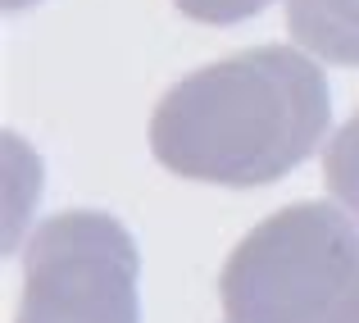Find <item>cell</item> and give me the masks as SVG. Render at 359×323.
Returning a JSON list of instances; mask_svg holds the SVG:
<instances>
[{
	"instance_id": "obj_1",
	"label": "cell",
	"mask_w": 359,
	"mask_h": 323,
	"mask_svg": "<svg viewBox=\"0 0 359 323\" xmlns=\"http://www.w3.org/2000/svg\"><path fill=\"white\" fill-rule=\"evenodd\" d=\"M332 128V87L314 55L250 46L187 73L150 114V150L177 178L269 187Z\"/></svg>"
},
{
	"instance_id": "obj_2",
	"label": "cell",
	"mask_w": 359,
	"mask_h": 323,
	"mask_svg": "<svg viewBox=\"0 0 359 323\" xmlns=\"http://www.w3.org/2000/svg\"><path fill=\"white\" fill-rule=\"evenodd\" d=\"M223 323H359V228L327 201L259 218L219 273Z\"/></svg>"
},
{
	"instance_id": "obj_3",
	"label": "cell",
	"mask_w": 359,
	"mask_h": 323,
	"mask_svg": "<svg viewBox=\"0 0 359 323\" xmlns=\"http://www.w3.org/2000/svg\"><path fill=\"white\" fill-rule=\"evenodd\" d=\"M14 323H141V251L105 210L46 218L23 251Z\"/></svg>"
},
{
	"instance_id": "obj_4",
	"label": "cell",
	"mask_w": 359,
	"mask_h": 323,
	"mask_svg": "<svg viewBox=\"0 0 359 323\" xmlns=\"http://www.w3.org/2000/svg\"><path fill=\"white\" fill-rule=\"evenodd\" d=\"M287 32L314 60L359 69V0H287Z\"/></svg>"
},
{
	"instance_id": "obj_5",
	"label": "cell",
	"mask_w": 359,
	"mask_h": 323,
	"mask_svg": "<svg viewBox=\"0 0 359 323\" xmlns=\"http://www.w3.org/2000/svg\"><path fill=\"white\" fill-rule=\"evenodd\" d=\"M323 183H327V192L341 201V210L359 223V110L332 132V141H327Z\"/></svg>"
},
{
	"instance_id": "obj_6",
	"label": "cell",
	"mask_w": 359,
	"mask_h": 323,
	"mask_svg": "<svg viewBox=\"0 0 359 323\" xmlns=\"http://www.w3.org/2000/svg\"><path fill=\"white\" fill-rule=\"evenodd\" d=\"M187 18L196 23H210V27H232V23H245V18L264 14L273 0H173Z\"/></svg>"
},
{
	"instance_id": "obj_7",
	"label": "cell",
	"mask_w": 359,
	"mask_h": 323,
	"mask_svg": "<svg viewBox=\"0 0 359 323\" xmlns=\"http://www.w3.org/2000/svg\"><path fill=\"white\" fill-rule=\"evenodd\" d=\"M23 5H36V0H5V9H9V14H18Z\"/></svg>"
}]
</instances>
